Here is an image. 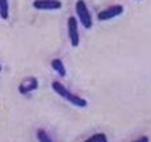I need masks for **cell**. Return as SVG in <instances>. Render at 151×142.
<instances>
[{
  "label": "cell",
  "mask_w": 151,
  "mask_h": 142,
  "mask_svg": "<svg viewBox=\"0 0 151 142\" xmlns=\"http://www.w3.org/2000/svg\"><path fill=\"white\" fill-rule=\"evenodd\" d=\"M52 88H54V91H55L59 97H62V98H65V99H68L69 102L73 103L74 106L85 108L88 105L85 99L81 98V97H78V95L73 94V92H70V91H69L68 88L63 86V84H60L59 82H52Z\"/></svg>",
  "instance_id": "6da1fadb"
},
{
  "label": "cell",
  "mask_w": 151,
  "mask_h": 142,
  "mask_svg": "<svg viewBox=\"0 0 151 142\" xmlns=\"http://www.w3.org/2000/svg\"><path fill=\"white\" fill-rule=\"evenodd\" d=\"M76 12H77V17H78L80 22L83 24L84 28H85V29H91L93 22H92L91 12H89V10H88L85 1L80 0V1H77V3H76Z\"/></svg>",
  "instance_id": "7a4b0ae2"
},
{
  "label": "cell",
  "mask_w": 151,
  "mask_h": 142,
  "mask_svg": "<svg viewBox=\"0 0 151 142\" xmlns=\"http://www.w3.org/2000/svg\"><path fill=\"white\" fill-rule=\"evenodd\" d=\"M124 11V7L121 4H113L110 7L104 8L102 11L98 14V20L99 21H107V20H111V18H115V17L121 15Z\"/></svg>",
  "instance_id": "3957f363"
},
{
  "label": "cell",
  "mask_w": 151,
  "mask_h": 142,
  "mask_svg": "<svg viewBox=\"0 0 151 142\" xmlns=\"http://www.w3.org/2000/svg\"><path fill=\"white\" fill-rule=\"evenodd\" d=\"M68 32L70 44L73 47H77L80 44V35H78V26H77V20L74 17H69L68 20Z\"/></svg>",
  "instance_id": "277c9868"
},
{
  "label": "cell",
  "mask_w": 151,
  "mask_h": 142,
  "mask_svg": "<svg viewBox=\"0 0 151 142\" xmlns=\"http://www.w3.org/2000/svg\"><path fill=\"white\" fill-rule=\"evenodd\" d=\"M33 7L36 10H59L62 1L59 0H36L33 1Z\"/></svg>",
  "instance_id": "5b68a950"
},
{
  "label": "cell",
  "mask_w": 151,
  "mask_h": 142,
  "mask_svg": "<svg viewBox=\"0 0 151 142\" xmlns=\"http://www.w3.org/2000/svg\"><path fill=\"white\" fill-rule=\"evenodd\" d=\"M37 87H39V82H37L36 77H28V79H25L22 83L19 84L18 87V90H19L21 94H29V92H32V91L37 90Z\"/></svg>",
  "instance_id": "8992f818"
},
{
  "label": "cell",
  "mask_w": 151,
  "mask_h": 142,
  "mask_svg": "<svg viewBox=\"0 0 151 142\" xmlns=\"http://www.w3.org/2000/svg\"><path fill=\"white\" fill-rule=\"evenodd\" d=\"M51 66L54 71H56V73L59 76H65L66 75V69H65V65L63 62H62V59L59 58H55L51 61Z\"/></svg>",
  "instance_id": "52a82bcc"
},
{
  "label": "cell",
  "mask_w": 151,
  "mask_h": 142,
  "mask_svg": "<svg viewBox=\"0 0 151 142\" xmlns=\"http://www.w3.org/2000/svg\"><path fill=\"white\" fill-rule=\"evenodd\" d=\"M0 17L3 20H8V1L0 0Z\"/></svg>",
  "instance_id": "ba28073f"
},
{
  "label": "cell",
  "mask_w": 151,
  "mask_h": 142,
  "mask_svg": "<svg viewBox=\"0 0 151 142\" xmlns=\"http://www.w3.org/2000/svg\"><path fill=\"white\" fill-rule=\"evenodd\" d=\"M36 135H37V139H39V142H54L51 137H50V135H48L44 130H41V128H39V130H37Z\"/></svg>",
  "instance_id": "9c48e42d"
},
{
  "label": "cell",
  "mask_w": 151,
  "mask_h": 142,
  "mask_svg": "<svg viewBox=\"0 0 151 142\" xmlns=\"http://www.w3.org/2000/svg\"><path fill=\"white\" fill-rule=\"evenodd\" d=\"M104 138H107V137H106V134L99 133V134H95V135H92V137H89V138L85 139L84 142H100L102 139H104Z\"/></svg>",
  "instance_id": "30bf717a"
},
{
  "label": "cell",
  "mask_w": 151,
  "mask_h": 142,
  "mask_svg": "<svg viewBox=\"0 0 151 142\" xmlns=\"http://www.w3.org/2000/svg\"><path fill=\"white\" fill-rule=\"evenodd\" d=\"M133 142H148V137H146V135H143V137H139L137 139H135Z\"/></svg>",
  "instance_id": "8fae6325"
},
{
  "label": "cell",
  "mask_w": 151,
  "mask_h": 142,
  "mask_svg": "<svg viewBox=\"0 0 151 142\" xmlns=\"http://www.w3.org/2000/svg\"><path fill=\"white\" fill-rule=\"evenodd\" d=\"M100 142H107V138H104V139H102Z\"/></svg>",
  "instance_id": "7c38bea8"
},
{
  "label": "cell",
  "mask_w": 151,
  "mask_h": 142,
  "mask_svg": "<svg viewBox=\"0 0 151 142\" xmlns=\"http://www.w3.org/2000/svg\"><path fill=\"white\" fill-rule=\"evenodd\" d=\"M0 72H1V66H0Z\"/></svg>",
  "instance_id": "4fadbf2b"
}]
</instances>
